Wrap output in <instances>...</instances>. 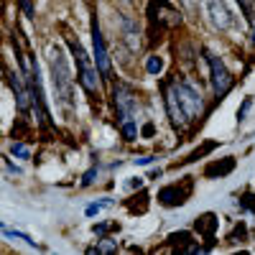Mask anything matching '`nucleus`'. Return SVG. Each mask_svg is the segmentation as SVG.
Masks as SVG:
<instances>
[{
  "label": "nucleus",
  "instance_id": "20",
  "mask_svg": "<svg viewBox=\"0 0 255 255\" xmlns=\"http://www.w3.org/2000/svg\"><path fill=\"white\" fill-rule=\"evenodd\" d=\"M151 161H153L151 156H143V158H135V163H151Z\"/></svg>",
  "mask_w": 255,
  "mask_h": 255
},
{
  "label": "nucleus",
  "instance_id": "21",
  "mask_svg": "<svg viewBox=\"0 0 255 255\" xmlns=\"http://www.w3.org/2000/svg\"><path fill=\"white\" fill-rule=\"evenodd\" d=\"M253 44H255V28H253Z\"/></svg>",
  "mask_w": 255,
  "mask_h": 255
},
{
  "label": "nucleus",
  "instance_id": "16",
  "mask_svg": "<svg viewBox=\"0 0 255 255\" xmlns=\"http://www.w3.org/2000/svg\"><path fill=\"white\" fill-rule=\"evenodd\" d=\"M13 156H20V158H28V148L23 145V143H13Z\"/></svg>",
  "mask_w": 255,
  "mask_h": 255
},
{
  "label": "nucleus",
  "instance_id": "4",
  "mask_svg": "<svg viewBox=\"0 0 255 255\" xmlns=\"http://www.w3.org/2000/svg\"><path fill=\"white\" fill-rule=\"evenodd\" d=\"M69 49H72L74 61H77V77H79V82H82V87L95 95V92L100 90V82H97V72H100V69H97V64L90 61L87 51H84V46L79 44V41L69 38Z\"/></svg>",
  "mask_w": 255,
  "mask_h": 255
},
{
  "label": "nucleus",
  "instance_id": "14",
  "mask_svg": "<svg viewBox=\"0 0 255 255\" xmlns=\"http://www.w3.org/2000/svg\"><path fill=\"white\" fill-rule=\"evenodd\" d=\"M215 148H217V143H207L204 148H199V151H194V153H191L186 161H197L199 156H204V153H209V151H215Z\"/></svg>",
  "mask_w": 255,
  "mask_h": 255
},
{
  "label": "nucleus",
  "instance_id": "7",
  "mask_svg": "<svg viewBox=\"0 0 255 255\" xmlns=\"http://www.w3.org/2000/svg\"><path fill=\"white\" fill-rule=\"evenodd\" d=\"M209 56V69H212V87H215L217 97H222L227 90H230V84H232V77L225 67V61L215 54H207Z\"/></svg>",
  "mask_w": 255,
  "mask_h": 255
},
{
  "label": "nucleus",
  "instance_id": "18",
  "mask_svg": "<svg viewBox=\"0 0 255 255\" xmlns=\"http://www.w3.org/2000/svg\"><path fill=\"white\" fill-rule=\"evenodd\" d=\"M250 105H253V100H250V97H248V100H245V105H243V108H240V110H238V120H243V118H245V113H248V110H250Z\"/></svg>",
  "mask_w": 255,
  "mask_h": 255
},
{
  "label": "nucleus",
  "instance_id": "2",
  "mask_svg": "<svg viewBox=\"0 0 255 255\" xmlns=\"http://www.w3.org/2000/svg\"><path fill=\"white\" fill-rule=\"evenodd\" d=\"M49 67H51V79H54V92L64 105H72V92H74V79H72V69L69 61L64 56L61 46H51L49 49Z\"/></svg>",
  "mask_w": 255,
  "mask_h": 255
},
{
  "label": "nucleus",
  "instance_id": "1",
  "mask_svg": "<svg viewBox=\"0 0 255 255\" xmlns=\"http://www.w3.org/2000/svg\"><path fill=\"white\" fill-rule=\"evenodd\" d=\"M166 110H168V118H171L174 128L181 130V128H186L202 113V97L191 84L171 82V87L166 92Z\"/></svg>",
  "mask_w": 255,
  "mask_h": 255
},
{
  "label": "nucleus",
  "instance_id": "10",
  "mask_svg": "<svg viewBox=\"0 0 255 255\" xmlns=\"http://www.w3.org/2000/svg\"><path fill=\"white\" fill-rule=\"evenodd\" d=\"M232 168H235V158H225L222 163L220 161H215V163H209L207 168H204V176L207 179H215V176H227L230 171H232Z\"/></svg>",
  "mask_w": 255,
  "mask_h": 255
},
{
  "label": "nucleus",
  "instance_id": "17",
  "mask_svg": "<svg viewBox=\"0 0 255 255\" xmlns=\"http://www.w3.org/2000/svg\"><path fill=\"white\" fill-rule=\"evenodd\" d=\"M20 8H23V13L28 18H33V5H31V0H20Z\"/></svg>",
  "mask_w": 255,
  "mask_h": 255
},
{
  "label": "nucleus",
  "instance_id": "3",
  "mask_svg": "<svg viewBox=\"0 0 255 255\" xmlns=\"http://www.w3.org/2000/svg\"><path fill=\"white\" fill-rule=\"evenodd\" d=\"M115 105H118V113H120V130L125 135V140H135L138 130H135V108H138V102H135V95L125 87V84H118L115 87Z\"/></svg>",
  "mask_w": 255,
  "mask_h": 255
},
{
  "label": "nucleus",
  "instance_id": "13",
  "mask_svg": "<svg viewBox=\"0 0 255 255\" xmlns=\"http://www.w3.org/2000/svg\"><path fill=\"white\" fill-rule=\"evenodd\" d=\"M3 235H5V238H13V240H23V243H28V245H36L28 235H23V232H13V230H8V227H3Z\"/></svg>",
  "mask_w": 255,
  "mask_h": 255
},
{
  "label": "nucleus",
  "instance_id": "22",
  "mask_svg": "<svg viewBox=\"0 0 255 255\" xmlns=\"http://www.w3.org/2000/svg\"><path fill=\"white\" fill-rule=\"evenodd\" d=\"M123 3H130V0H123Z\"/></svg>",
  "mask_w": 255,
  "mask_h": 255
},
{
  "label": "nucleus",
  "instance_id": "19",
  "mask_svg": "<svg viewBox=\"0 0 255 255\" xmlns=\"http://www.w3.org/2000/svg\"><path fill=\"white\" fill-rule=\"evenodd\" d=\"M151 133H153V125H151V123H148V125L143 128V135H151Z\"/></svg>",
  "mask_w": 255,
  "mask_h": 255
},
{
  "label": "nucleus",
  "instance_id": "12",
  "mask_svg": "<svg viewBox=\"0 0 255 255\" xmlns=\"http://www.w3.org/2000/svg\"><path fill=\"white\" fill-rule=\"evenodd\" d=\"M118 250V240H102L95 248H90V253H115Z\"/></svg>",
  "mask_w": 255,
  "mask_h": 255
},
{
  "label": "nucleus",
  "instance_id": "8",
  "mask_svg": "<svg viewBox=\"0 0 255 255\" xmlns=\"http://www.w3.org/2000/svg\"><path fill=\"white\" fill-rule=\"evenodd\" d=\"M204 13L209 18V23L215 28H220V31L232 26V13H230V8L222 3V0H204Z\"/></svg>",
  "mask_w": 255,
  "mask_h": 255
},
{
  "label": "nucleus",
  "instance_id": "11",
  "mask_svg": "<svg viewBox=\"0 0 255 255\" xmlns=\"http://www.w3.org/2000/svg\"><path fill=\"white\" fill-rule=\"evenodd\" d=\"M145 69H148V74H153V77H156V74H161V69H163V59H161V56H156V54H153V56H148Z\"/></svg>",
  "mask_w": 255,
  "mask_h": 255
},
{
  "label": "nucleus",
  "instance_id": "6",
  "mask_svg": "<svg viewBox=\"0 0 255 255\" xmlns=\"http://www.w3.org/2000/svg\"><path fill=\"white\" fill-rule=\"evenodd\" d=\"M92 44H95V64L102 77H110L113 67H110V56H108V49H105V38H102V31H100V23H97V15L92 18Z\"/></svg>",
  "mask_w": 255,
  "mask_h": 255
},
{
  "label": "nucleus",
  "instance_id": "9",
  "mask_svg": "<svg viewBox=\"0 0 255 255\" xmlns=\"http://www.w3.org/2000/svg\"><path fill=\"white\" fill-rule=\"evenodd\" d=\"M194 227H197V232H199V235H204V238H207V243H209V245L215 243V230H217V217L212 215V212H207V215L197 217Z\"/></svg>",
  "mask_w": 255,
  "mask_h": 255
},
{
  "label": "nucleus",
  "instance_id": "5",
  "mask_svg": "<svg viewBox=\"0 0 255 255\" xmlns=\"http://www.w3.org/2000/svg\"><path fill=\"white\" fill-rule=\"evenodd\" d=\"M191 189H194V181L191 176H186L181 184H168L158 191V202L166 204V207H181L186 204V199L191 197Z\"/></svg>",
  "mask_w": 255,
  "mask_h": 255
},
{
  "label": "nucleus",
  "instance_id": "15",
  "mask_svg": "<svg viewBox=\"0 0 255 255\" xmlns=\"http://www.w3.org/2000/svg\"><path fill=\"white\" fill-rule=\"evenodd\" d=\"M113 204V199H102V202H95V204H90L87 207V215H95V212H100L102 207H110Z\"/></svg>",
  "mask_w": 255,
  "mask_h": 255
}]
</instances>
